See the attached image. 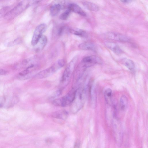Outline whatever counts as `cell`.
<instances>
[{"label": "cell", "instance_id": "1", "mask_svg": "<svg viewBox=\"0 0 148 148\" xmlns=\"http://www.w3.org/2000/svg\"><path fill=\"white\" fill-rule=\"evenodd\" d=\"M86 97V91L84 87L80 86L76 90L75 96L70 107V110L72 113H76L83 108Z\"/></svg>", "mask_w": 148, "mask_h": 148}, {"label": "cell", "instance_id": "2", "mask_svg": "<svg viewBox=\"0 0 148 148\" xmlns=\"http://www.w3.org/2000/svg\"><path fill=\"white\" fill-rule=\"evenodd\" d=\"M64 63V60H59L50 67L37 73L34 77L36 79H41L50 76L63 67Z\"/></svg>", "mask_w": 148, "mask_h": 148}, {"label": "cell", "instance_id": "3", "mask_svg": "<svg viewBox=\"0 0 148 148\" xmlns=\"http://www.w3.org/2000/svg\"><path fill=\"white\" fill-rule=\"evenodd\" d=\"M31 1L23 0L21 1L12 9L8 11L4 15L7 20L12 19L22 12L30 5Z\"/></svg>", "mask_w": 148, "mask_h": 148}, {"label": "cell", "instance_id": "4", "mask_svg": "<svg viewBox=\"0 0 148 148\" xmlns=\"http://www.w3.org/2000/svg\"><path fill=\"white\" fill-rule=\"evenodd\" d=\"M77 61V58L75 56L70 61L66 68L60 82L62 87H65L69 84L75 69Z\"/></svg>", "mask_w": 148, "mask_h": 148}, {"label": "cell", "instance_id": "5", "mask_svg": "<svg viewBox=\"0 0 148 148\" xmlns=\"http://www.w3.org/2000/svg\"><path fill=\"white\" fill-rule=\"evenodd\" d=\"M76 90L73 88L65 95L54 100L53 104L54 106L60 107H65L71 104L74 99Z\"/></svg>", "mask_w": 148, "mask_h": 148}, {"label": "cell", "instance_id": "6", "mask_svg": "<svg viewBox=\"0 0 148 148\" xmlns=\"http://www.w3.org/2000/svg\"><path fill=\"white\" fill-rule=\"evenodd\" d=\"M47 25L45 23L41 24L38 25L35 28L33 34L31 43L34 46L37 42L42 34L45 31Z\"/></svg>", "mask_w": 148, "mask_h": 148}, {"label": "cell", "instance_id": "7", "mask_svg": "<svg viewBox=\"0 0 148 148\" xmlns=\"http://www.w3.org/2000/svg\"><path fill=\"white\" fill-rule=\"evenodd\" d=\"M102 63L101 59L95 55L86 57L82 59L81 63L86 69L95 64H101Z\"/></svg>", "mask_w": 148, "mask_h": 148}, {"label": "cell", "instance_id": "8", "mask_svg": "<svg viewBox=\"0 0 148 148\" xmlns=\"http://www.w3.org/2000/svg\"><path fill=\"white\" fill-rule=\"evenodd\" d=\"M112 132L115 140L118 145H121L123 138V131L121 126L117 122L113 123Z\"/></svg>", "mask_w": 148, "mask_h": 148}, {"label": "cell", "instance_id": "9", "mask_svg": "<svg viewBox=\"0 0 148 148\" xmlns=\"http://www.w3.org/2000/svg\"><path fill=\"white\" fill-rule=\"evenodd\" d=\"M106 35L109 39L122 42H127L130 40L128 37L116 32H108L106 33Z\"/></svg>", "mask_w": 148, "mask_h": 148}, {"label": "cell", "instance_id": "10", "mask_svg": "<svg viewBox=\"0 0 148 148\" xmlns=\"http://www.w3.org/2000/svg\"><path fill=\"white\" fill-rule=\"evenodd\" d=\"M47 41V37L45 35H42L34 46L35 51L37 52L41 51L46 45Z\"/></svg>", "mask_w": 148, "mask_h": 148}, {"label": "cell", "instance_id": "11", "mask_svg": "<svg viewBox=\"0 0 148 148\" xmlns=\"http://www.w3.org/2000/svg\"><path fill=\"white\" fill-rule=\"evenodd\" d=\"M106 46L117 55H120L123 53V51L116 43L110 41H106L104 42Z\"/></svg>", "mask_w": 148, "mask_h": 148}, {"label": "cell", "instance_id": "12", "mask_svg": "<svg viewBox=\"0 0 148 148\" xmlns=\"http://www.w3.org/2000/svg\"><path fill=\"white\" fill-rule=\"evenodd\" d=\"M68 10L70 12H73L77 13L82 16H85L86 14L78 5L75 3H71L69 4Z\"/></svg>", "mask_w": 148, "mask_h": 148}, {"label": "cell", "instance_id": "13", "mask_svg": "<svg viewBox=\"0 0 148 148\" xmlns=\"http://www.w3.org/2000/svg\"><path fill=\"white\" fill-rule=\"evenodd\" d=\"M68 113L64 110H61L54 112L52 114V116L55 119L64 120L67 117Z\"/></svg>", "mask_w": 148, "mask_h": 148}, {"label": "cell", "instance_id": "14", "mask_svg": "<svg viewBox=\"0 0 148 148\" xmlns=\"http://www.w3.org/2000/svg\"><path fill=\"white\" fill-rule=\"evenodd\" d=\"M78 47L83 50H94L96 49L95 44L92 42H90L82 43L79 45Z\"/></svg>", "mask_w": 148, "mask_h": 148}, {"label": "cell", "instance_id": "15", "mask_svg": "<svg viewBox=\"0 0 148 148\" xmlns=\"http://www.w3.org/2000/svg\"><path fill=\"white\" fill-rule=\"evenodd\" d=\"M83 4L86 8L91 11H97L99 10V8L98 5L93 3L84 1L83 2Z\"/></svg>", "mask_w": 148, "mask_h": 148}, {"label": "cell", "instance_id": "16", "mask_svg": "<svg viewBox=\"0 0 148 148\" xmlns=\"http://www.w3.org/2000/svg\"><path fill=\"white\" fill-rule=\"evenodd\" d=\"M61 9V5L59 3H56L52 5L50 10V14L52 16L57 15Z\"/></svg>", "mask_w": 148, "mask_h": 148}, {"label": "cell", "instance_id": "17", "mask_svg": "<svg viewBox=\"0 0 148 148\" xmlns=\"http://www.w3.org/2000/svg\"><path fill=\"white\" fill-rule=\"evenodd\" d=\"M70 32L74 35L81 37L86 38L87 36V34L84 30L79 29H69Z\"/></svg>", "mask_w": 148, "mask_h": 148}, {"label": "cell", "instance_id": "18", "mask_svg": "<svg viewBox=\"0 0 148 148\" xmlns=\"http://www.w3.org/2000/svg\"><path fill=\"white\" fill-rule=\"evenodd\" d=\"M121 63L130 70H132L134 68L135 64L134 62L131 60L124 58L121 60Z\"/></svg>", "mask_w": 148, "mask_h": 148}, {"label": "cell", "instance_id": "19", "mask_svg": "<svg viewBox=\"0 0 148 148\" xmlns=\"http://www.w3.org/2000/svg\"><path fill=\"white\" fill-rule=\"evenodd\" d=\"M128 101L127 97L124 95L122 96L120 98V106L121 109L123 110H125L127 108Z\"/></svg>", "mask_w": 148, "mask_h": 148}, {"label": "cell", "instance_id": "20", "mask_svg": "<svg viewBox=\"0 0 148 148\" xmlns=\"http://www.w3.org/2000/svg\"><path fill=\"white\" fill-rule=\"evenodd\" d=\"M104 97L106 102L108 103H111L112 96V91L109 88L107 89L104 93Z\"/></svg>", "mask_w": 148, "mask_h": 148}, {"label": "cell", "instance_id": "21", "mask_svg": "<svg viewBox=\"0 0 148 148\" xmlns=\"http://www.w3.org/2000/svg\"><path fill=\"white\" fill-rule=\"evenodd\" d=\"M70 12L68 10H67L60 15V18L63 20H66L69 16Z\"/></svg>", "mask_w": 148, "mask_h": 148}, {"label": "cell", "instance_id": "22", "mask_svg": "<svg viewBox=\"0 0 148 148\" xmlns=\"http://www.w3.org/2000/svg\"><path fill=\"white\" fill-rule=\"evenodd\" d=\"M9 8L8 7H4L0 9V18L4 16L5 14L8 11Z\"/></svg>", "mask_w": 148, "mask_h": 148}, {"label": "cell", "instance_id": "23", "mask_svg": "<svg viewBox=\"0 0 148 148\" xmlns=\"http://www.w3.org/2000/svg\"><path fill=\"white\" fill-rule=\"evenodd\" d=\"M62 93V90H58L55 91L51 95V96L50 98L53 99L59 96Z\"/></svg>", "mask_w": 148, "mask_h": 148}, {"label": "cell", "instance_id": "24", "mask_svg": "<svg viewBox=\"0 0 148 148\" xmlns=\"http://www.w3.org/2000/svg\"><path fill=\"white\" fill-rule=\"evenodd\" d=\"M7 71L6 70L0 68V75H5L7 73Z\"/></svg>", "mask_w": 148, "mask_h": 148}, {"label": "cell", "instance_id": "25", "mask_svg": "<svg viewBox=\"0 0 148 148\" xmlns=\"http://www.w3.org/2000/svg\"><path fill=\"white\" fill-rule=\"evenodd\" d=\"M121 2L124 3H128L131 2L132 1L129 0H122L121 1Z\"/></svg>", "mask_w": 148, "mask_h": 148}, {"label": "cell", "instance_id": "26", "mask_svg": "<svg viewBox=\"0 0 148 148\" xmlns=\"http://www.w3.org/2000/svg\"><path fill=\"white\" fill-rule=\"evenodd\" d=\"M2 105L1 103H0V108L1 107H2Z\"/></svg>", "mask_w": 148, "mask_h": 148}]
</instances>
